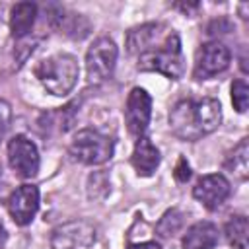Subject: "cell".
I'll return each mask as SVG.
<instances>
[{
    "mask_svg": "<svg viewBox=\"0 0 249 249\" xmlns=\"http://www.w3.org/2000/svg\"><path fill=\"white\" fill-rule=\"evenodd\" d=\"M181 224H183V214L177 208H171V210H167L161 216V220L158 222V228L156 230H158V233L161 237H171L181 228Z\"/></svg>",
    "mask_w": 249,
    "mask_h": 249,
    "instance_id": "e0dca14e",
    "label": "cell"
},
{
    "mask_svg": "<svg viewBox=\"0 0 249 249\" xmlns=\"http://www.w3.org/2000/svg\"><path fill=\"white\" fill-rule=\"evenodd\" d=\"M97 230L88 220H70L51 231L53 249H88L95 243Z\"/></svg>",
    "mask_w": 249,
    "mask_h": 249,
    "instance_id": "8992f818",
    "label": "cell"
},
{
    "mask_svg": "<svg viewBox=\"0 0 249 249\" xmlns=\"http://www.w3.org/2000/svg\"><path fill=\"white\" fill-rule=\"evenodd\" d=\"M126 249H161L156 241H144V243H132Z\"/></svg>",
    "mask_w": 249,
    "mask_h": 249,
    "instance_id": "44dd1931",
    "label": "cell"
},
{
    "mask_svg": "<svg viewBox=\"0 0 249 249\" xmlns=\"http://www.w3.org/2000/svg\"><path fill=\"white\" fill-rule=\"evenodd\" d=\"M150 115H152V97L146 89L142 88H132L126 105H124V121L126 128L134 136H144L148 124H150Z\"/></svg>",
    "mask_w": 249,
    "mask_h": 249,
    "instance_id": "ba28073f",
    "label": "cell"
},
{
    "mask_svg": "<svg viewBox=\"0 0 249 249\" xmlns=\"http://www.w3.org/2000/svg\"><path fill=\"white\" fill-rule=\"evenodd\" d=\"M231 187L230 181L222 173H208L202 175L196 185L193 187V196L206 208V210H218L226 198L230 196Z\"/></svg>",
    "mask_w": 249,
    "mask_h": 249,
    "instance_id": "9c48e42d",
    "label": "cell"
},
{
    "mask_svg": "<svg viewBox=\"0 0 249 249\" xmlns=\"http://www.w3.org/2000/svg\"><path fill=\"white\" fill-rule=\"evenodd\" d=\"M224 167L233 175L237 177L239 181H245L249 177V142L247 138H243L231 152L230 156L226 158L224 161Z\"/></svg>",
    "mask_w": 249,
    "mask_h": 249,
    "instance_id": "9a60e30c",
    "label": "cell"
},
{
    "mask_svg": "<svg viewBox=\"0 0 249 249\" xmlns=\"http://www.w3.org/2000/svg\"><path fill=\"white\" fill-rule=\"evenodd\" d=\"M6 239H8V233H6V228L0 224V249L4 247V243H6Z\"/></svg>",
    "mask_w": 249,
    "mask_h": 249,
    "instance_id": "7402d4cb",
    "label": "cell"
},
{
    "mask_svg": "<svg viewBox=\"0 0 249 249\" xmlns=\"http://www.w3.org/2000/svg\"><path fill=\"white\" fill-rule=\"evenodd\" d=\"M222 123V107L214 97L202 99H181L169 111V128L171 132L185 140L195 142L202 136L214 132Z\"/></svg>",
    "mask_w": 249,
    "mask_h": 249,
    "instance_id": "6da1fadb",
    "label": "cell"
},
{
    "mask_svg": "<svg viewBox=\"0 0 249 249\" xmlns=\"http://www.w3.org/2000/svg\"><path fill=\"white\" fill-rule=\"evenodd\" d=\"M78 74H80L78 60L68 53L51 54L43 58L35 68V76L41 82V86L51 95H56V97L68 95L74 89L78 82Z\"/></svg>",
    "mask_w": 249,
    "mask_h": 249,
    "instance_id": "3957f363",
    "label": "cell"
},
{
    "mask_svg": "<svg viewBox=\"0 0 249 249\" xmlns=\"http://www.w3.org/2000/svg\"><path fill=\"white\" fill-rule=\"evenodd\" d=\"M35 16H37V4H33V2H18L16 6H12V10H10L12 35L16 39L25 37L35 23Z\"/></svg>",
    "mask_w": 249,
    "mask_h": 249,
    "instance_id": "5bb4252c",
    "label": "cell"
},
{
    "mask_svg": "<svg viewBox=\"0 0 249 249\" xmlns=\"http://www.w3.org/2000/svg\"><path fill=\"white\" fill-rule=\"evenodd\" d=\"M0 177H2V169H0Z\"/></svg>",
    "mask_w": 249,
    "mask_h": 249,
    "instance_id": "603a6c76",
    "label": "cell"
},
{
    "mask_svg": "<svg viewBox=\"0 0 249 249\" xmlns=\"http://www.w3.org/2000/svg\"><path fill=\"white\" fill-rule=\"evenodd\" d=\"M231 103L237 113H245L249 105V86L245 80H235L231 84Z\"/></svg>",
    "mask_w": 249,
    "mask_h": 249,
    "instance_id": "ac0fdd59",
    "label": "cell"
},
{
    "mask_svg": "<svg viewBox=\"0 0 249 249\" xmlns=\"http://www.w3.org/2000/svg\"><path fill=\"white\" fill-rule=\"evenodd\" d=\"M175 179L179 181V183H185L189 177H191V167H189V163H187V160L185 158H179V161H177V167H175Z\"/></svg>",
    "mask_w": 249,
    "mask_h": 249,
    "instance_id": "d6986e66",
    "label": "cell"
},
{
    "mask_svg": "<svg viewBox=\"0 0 249 249\" xmlns=\"http://www.w3.org/2000/svg\"><path fill=\"white\" fill-rule=\"evenodd\" d=\"M68 150L76 161L86 165H99L113 158L115 142L111 136L95 128H82L74 134Z\"/></svg>",
    "mask_w": 249,
    "mask_h": 249,
    "instance_id": "277c9868",
    "label": "cell"
},
{
    "mask_svg": "<svg viewBox=\"0 0 249 249\" xmlns=\"http://www.w3.org/2000/svg\"><path fill=\"white\" fill-rule=\"evenodd\" d=\"M160 150L152 144L150 138L146 136H140L134 144V150H132V156H130V161H132V167L134 171L140 175V177H150L158 165H160Z\"/></svg>",
    "mask_w": 249,
    "mask_h": 249,
    "instance_id": "7c38bea8",
    "label": "cell"
},
{
    "mask_svg": "<svg viewBox=\"0 0 249 249\" xmlns=\"http://www.w3.org/2000/svg\"><path fill=\"white\" fill-rule=\"evenodd\" d=\"M8 163L14 173L21 179H31L39 171V152L37 146L23 134H16L8 142Z\"/></svg>",
    "mask_w": 249,
    "mask_h": 249,
    "instance_id": "52a82bcc",
    "label": "cell"
},
{
    "mask_svg": "<svg viewBox=\"0 0 249 249\" xmlns=\"http://www.w3.org/2000/svg\"><path fill=\"white\" fill-rule=\"evenodd\" d=\"M136 66L140 70L160 72L171 80H179L185 72L181 39L173 29L163 23H160V29L154 39L136 54Z\"/></svg>",
    "mask_w": 249,
    "mask_h": 249,
    "instance_id": "7a4b0ae2",
    "label": "cell"
},
{
    "mask_svg": "<svg viewBox=\"0 0 249 249\" xmlns=\"http://www.w3.org/2000/svg\"><path fill=\"white\" fill-rule=\"evenodd\" d=\"M10 121H12V109H10L8 101L0 99V134H2V132L8 128Z\"/></svg>",
    "mask_w": 249,
    "mask_h": 249,
    "instance_id": "ffe728a7",
    "label": "cell"
},
{
    "mask_svg": "<svg viewBox=\"0 0 249 249\" xmlns=\"http://www.w3.org/2000/svg\"><path fill=\"white\" fill-rule=\"evenodd\" d=\"M119 49L111 37H97L86 53V74L89 84H103L111 78L117 64Z\"/></svg>",
    "mask_w": 249,
    "mask_h": 249,
    "instance_id": "5b68a950",
    "label": "cell"
},
{
    "mask_svg": "<svg viewBox=\"0 0 249 249\" xmlns=\"http://www.w3.org/2000/svg\"><path fill=\"white\" fill-rule=\"evenodd\" d=\"M218 228L212 222H196L183 235V249H214L218 245Z\"/></svg>",
    "mask_w": 249,
    "mask_h": 249,
    "instance_id": "4fadbf2b",
    "label": "cell"
},
{
    "mask_svg": "<svg viewBox=\"0 0 249 249\" xmlns=\"http://www.w3.org/2000/svg\"><path fill=\"white\" fill-rule=\"evenodd\" d=\"M39 208V189L35 185L18 187L8 198V212L18 226H27Z\"/></svg>",
    "mask_w": 249,
    "mask_h": 249,
    "instance_id": "8fae6325",
    "label": "cell"
},
{
    "mask_svg": "<svg viewBox=\"0 0 249 249\" xmlns=\"http://www.w3.org/2000/svg\"><path fill=\"white\" fill-rule=\"evenodd\" d=\"M230 60H231V53L224 43H220V41L204 43L196 54L195 78L204 80L218 72H224L230 66Z\"/></svg>",
    "mask_w": 249,
    "mask_h": 249,
    "instance_id": "30bf717a",
    "label": "cell"
},
{
    "mask_svg": "<svg viewBox=\"0 0 249 249\" xmlns=\"http://www.w3.org/2000/svg\"><path fill=\"white\" fill-rule=\"evenodd\" d=\"M226 239L231 249H247L249 241V222L243 214L230 216L226 222Z\"/></svg>",
    "mask_w": 249,
    "mask_h": 249,
    "instance_id": "2e32d148",
    "label": "cell"
}]
</instances>
